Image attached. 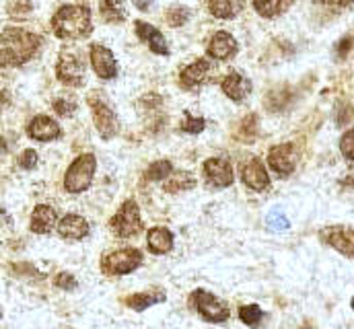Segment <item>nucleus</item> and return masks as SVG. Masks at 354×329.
I'll return each mask as SVG.
<instances>
[{"mask_svg":"<svg viewBox=\"0 0 354 329\" xmlns=\"http://www.w3.org/2000/svg\"><path fill=\"white\" fill-rule=\"evenodd\" d=\"M41 48V37L25 29L6 27L2 31V66H21Z\"/></svg>","mask_w":354,"mask_h":329,"instance_id":"obj_1","label":"nucleus"},{"mask_svg":"<svg viewBox=\"0 0 354 329\" xmlns=\"http://www.w3.org/2000/svg\"><path fill=\"white\" fill-rule=\"evenodd\" d=\"M221 88H223V93L229 97V99H233V101H243L248 95H250V91H252V82L248 77H243V75H239V73H231V75H227L223 82H221Z\"/></svg>","mask_w":354,"mask_h":329,"instance_id":"obj_20","label":"nucleus"},{"mask_svg":"<svg viewBox=\"0 0 354 329\" xmlns=\"http://www.w3.org/2000/svg\"><path fill=\"white\" fill-rule=\"evenodd\" d=\"M171 171H174V164L169 161H157L147 169L145 179L147 181H161V179H167L171 175Z\"/></svg>","mask_w":354,"mask_h":329,"instance_id":"obj_27","label":"nucleus"},{"mask_svg":"<svg viewBox=\"0 0 354 329\" xmlns=\"http://www.w3.org/2000/svg\"><path fill=\"white\" fill-rule=\"evenodd\" d=\"M56 220H58L56 210L48 204H39L33 208V214H31V231L35 235H46L54 229Z\"/></svg>","mask_w":354,"mask_h":329,"instance_id":"obj_19","label":"nucleus"},{"mask_svg":"<svg viewBox=\"0 0 354 329\" xmlns=\"http://www.w3.org/2000/svg\"><path fill=\"white\" fill-rule=\"evenodd\" d=\"M189 21V10L185 8V6H174V8H169V12H167V23L171 25V27H181V25H185Z\"/></svg>","mask_w":354,"mask_h":329,"instance_id":"obj_30","label":"nucleus"},{"mask_svg":"<svg viewBox=\"0 0 354 329\" xmlns=\"http://www.w3.org/2000/svg\"><path fill=\"white\" fill-rule=\"evenodd\" d=\"M254 8L258 10V15L272 19L282 10V2L280 0H254Z\"/></svg>","mask_w":354,"mask_h":329,"instance_id":"obj_28","label":"nucleus"},{"mask_svg":"<svg viewBox=\"0 0 354 329\" xmlns=\"http://www.w3.org/2000/svg\"><path fill=\"white\" fill-rule=\"evenodd\" d=\"M27 134H29L33 140L50 142V140L60 138L62 130H60V126H58L52 118H48V115H37V118H33V120L29 122Z\"/></svg>","mask_w":354,"mask_h":329,"instance_id":"obj_15","label":"nucleus"},{"mask_svg":"<svg viewBox=\"0 0 354 329\" xmlns=\"http://www.w3.org/2000/svg\"><path fill=\"white\" fill-rule=\"evenodd\" d=\"M95 169H97L95 155H81L79 159H75L73 164L68 167L66 175H64V187H66V191H71V194L85 191L88 185H91V181H93Z\"/></svg>","mask_w":354,"mask_h":329,"instance_id":"obj_6","label":"nucleus"},{"mask_svg":"<svg viewBox=\"0 0 354 329\" xmlns=\"http://www.w3.org/2000/svg\"><path fill=\"white\" fill-rule=\"evenodd\" d=\"M91 66L95 70V75L103 81H109V79H115L118 77V62L113 58V54L99 46V44H93L91 46Z\"/></svg>","mask_w":354,"mask_h":329,"instance_id":"obj_11","label":"nucleus"},{"mask_svg":"<svg viewBox=\"0 0 354 329\" xmlns=\"http://www.w3.org/2000/svg\"><path fill=\"white\" fill-rule=\"evenodd\" d=\"M239 319L250 328H258L260 321L264 319V311L260 309V305H245L239 307Z\"/></svg>","mask_w":354,"mask_h":329,"instance_id":"obj_26","label":"nucleus"},{"mask_svg":"<svg viewBox=\"0 0 354 329\" xmlns=\"http://www.w3.org/2000/svg\"><path fill=\"white\" fill-rule=\"evenodd\" d=\"M354 50V37L353 35H346L344 39H340V44L336 46V56L340 58V60H344V58H348V54Z\"/></svg>","mask_w":354,"mask_h":329,"instance_id":"obj_36","label":"nucleus"},{"mask_svg":"<svg viewBox=\"0 0 354 329\" xmlns=\"http://www.w3.org/2000/svg\"><path fill=\"white\" fill-rule=\"evenodd\" d=\"M319 239L336 249L338 253H342L344 257L354 259V229L353 227H344V225H334V227H326L319 231Z\"/></svg>","mask_w":354,"mask_h":329,"instance_id":"obj_8","label":"nucleus"},{"mask_svg":"<svg viewBox=\"0 0 354 329\" xmlns=\"http://www.w3.org/2000/svg\"><path fill=\"white\" fill-rule=\"evenodd\" d=\"M351 307H353V311H354V297H353V301H351Z\"/></svg>","mask_w":354,"mask_h":329,"instance_id":"obj_44","label":"nucleus"},{"mask_svg":"<svg viewBox=\"0 0 354 329\" xmlns=\"http://www.w3.org/2000/svg\"><path fill=\"white\" fill-rule=\"evenodd\" d=\"M204 177L214 187H227L233 183V167L227 159H208L204 163Z\"/></svg>","mask_w":354,"mask_h":329,"instance_id":"obj_14","label":"nucleus"},{"mask_svg":"<svg viewBox=\"0 0 354 329\" xmlns=\"http://www.w3.org/2000/svg\"><path fill=\"white\" fill-rule=\"evenodd\" d=\"M241 134L245 140H254L256 134H258V118L256 115H248L243 122H241Z\"/></svg>","mask_w":354,"mask_h":329,"instance_id":"obj_34","label":"nucleus"},{"mask_svg":"<svg viewBox=\"0 0 354 329\" xmlns=\"http://www.w3.org/2000/svg\"><path fill=\"white\" fill-rule=\"evenodd\" d=\"M19 164H21V169H33L37 164V153L35 151H23L19 157Z\"/></svg>","mask_w":354,"mask_h":329,"instance_id":"obj_37","label":"nucleus"},{"mask_svg":"<svg viewBox=\"0 0 354 329\" xmlns=\"http://www.w3.org/2000/svg\"><path fill=\"white\" fill-rule=\"evenodd\" d=\"M196 185V179H194V175L192 173H187V171H177V173H171L169 177H167V181H165V191H169V194H177V191H187V189H192Z\"/></svg>","mask_w":354,"mask_h":329,"instance_id":"obj_25","label":"nucleus"},{"mask_svg":"<svg viewBox=\"0 0 354 329\" xmlns=\"http://www.w3.org/2000/svg\"><path fill=\"white\" fill-rule=\"evenodd\" d=\"M147 245H149V251L155 255L169 253L174 249V235L165 227H153L147 233Z\"/></svg>","mask_w":354,"mask_h":329,"instance_id":"obj_21","label":"nucleus"},{"mask_svg":"<svg viewBox=\"0 0 354 329\" xmlns=\"http://www.w3.org/2000/svg\"><path fill=\"white\" fill-rule=\"evenodd\" d=\"M140 263H142V253L138 249H132V247L118 249V251L105 253L101 257V270L107 276H124V274H130Z\"/></svg>","mask_w":354,"mask_h":329,"instance_id":"obj_5","label":"nucleus"},{"mask_svg":"<svg viewBox=\"0 0 354 329\" xmlns=\"http://www.w3.org/2000/svg\"><path fill=\"white\" fill-rule=\"evenodd\" d=\"M88 103H91V109H93L95 128L101 134V138H105V140L113 138L118 134V130H120V124H118V118L111 111V107L105 105L101 99H93V97H88Z\"/></svg>","mask_w":354,"mask_h":329,"instance_id":"obj_9","label":"nucleus"},{"mask_svg":"<svg viewBox=\"0 0 354 329\" xmlns=\"http://www.w3.org/2000/svg\"><path fill=\"white\" fill-rule=\"evenodd\" d=\"M268 164L272 167V171L280 177H288L295 167H297V151L290 142L286 144H278L272 147L268 153Z\"/></svg>","mask_w":354,"mask_h":329,"instance_id":"obj_10","label":"nucleus"},{"mask_svg":"<svg viewBox=\"0 0 354 329\" xmlns=\"http://www.w3.org/2000/svg\"><path fill=\"white\" fill-rule=\"evenodd\" d=\"M210 70H212V66H210V62L206 58H198L196 62L187 64L181 70V75H179L181 88H185V91H198L204 82L210 79Z\"/></svg>","mask_w":354,"mask_h":329,"instance_id":"obj_12","label":"nucleus"},{"mask_svg":"<svg viewBox=\"0 0 354 329\" xmlns=\"http://www.w3.org/2000/svg\"><path fill=\"white\" fill-rule=\"evenodd\" d=\"M208 8L216 19H233L245 8V0H208Z\"/></svg>","mask_w":354,"mask_h":329,"instance_id":"obj_22","label":"nucleus"},{"mask_svg":"<svg viewBox=\"0 0 354 329\" xmlns=\"http://www.w3.org/2000/svg\"><path fill=\"white\" fill-rule=\"evenodd\" d=\"M77 278L73 276V274H68V272H62V274H58L56 278H54V286H58V288H62V290H75L77 288Z\"/></svg>","mask_w":354,"mask_h":329,"instance_id":"obj_35","label":"nucleus"},{"mask_svg":"<svg viewBox=\"0 0 354 329\" xmlns=\"http://www.w3.org/2000/svg\"><path fill=\"white\" fill-rule=\"evenodd\" d=\"M52 29L60 39H83L93 31L91 10L83 4H66L52 17Z\"/></svg>","mask_w":354,"mask_h":329,"instance_id":"obj_2","label":"nucleus"},{"mask_svg":"<svg viewBox=\"0 0 354 329\" xmlns=\"http://www.w3.org/2000/svg\"><path fill=\"white\" fill-rule=\"evenodd\" d=\"M54 109H56V113H58V115H62V118H71V115L75 113V109H77V103H75V99H66V97H62V99H56V101H54Z\"/></svg>","mask_w":354,"mask_h":329,"instance_id":"obj_32","label":"nucleus"},{"mask_svg":"<svg viewBox=\"0 0 354 329\" xmlns=\"http://www.w3.org/2000/svg\"><path fill=\"white\" fill-rule=\"evenodd\" d=\"M109 227L113 231L115 237L120 239H128L134 237L142 231V220H140V208L134 200H126L120 210L115 212V216L109 220Z\"/></svg>","mask_w":354,"mask_h":329,"instance_id":"obj_4","label":"nucleus"},{"mask_svg":"<svg viewBox=\"0 0 354 329\" xmlns=\"http://www.w3.org/2000/svg\"><path fill=\"white\" fill-rule=\"evenodd\" d=\"M204 126H206V122L202 118H192L189 113H185V120L181 122V130L187 134H198L204 130Z\"/></svg>","mask_w":354,"mask_h":329,"instance_id":"obj_33","label":"nucleus"},{"mask_svg":"<svg viewBox=\"0 0 354 329\" xmlns=\"http://www.w3.org/2000/svg\"><path fill=\"white\" fill-rule=\"evenodd\" d=\"M301 329H315V326H313V321H305V323L301 326Z\"/></svg>","mask_w":354,"mask_h":329,"instance_id":"obj_43","label":"nucleus"},{"mask_svg":"<svg viewBox=\"0 0 354 329\" xmlns=\"http://www.w3.org/2000/svg\"><path fill=\"white\" fill-rule=\"evenodd\" d=\"M342 187H351V189H354V175L346 177V179H342Z\"/></svg>","mask_w":354,"mask_h":329,"instance_id":"obj_42","label":"nucleus"},{"mask_svg":"<svg viewBox=\"0 0 354 329\" xmlns=\"http://www.w3.org/2000/svg\"><path fill=\"white\" fill-rule=\"evenodd\" d=\"M99 10L105 23H124L126 21V10L122 0H99Z\"/></svg>","mask_w":354,"mask_h":329,"instance_id":"obj_24","label":"nucleus"},{"mask_svg":"<svg viewBox=\"0 0 354 329\" xmlns=\"http://www.w3.org/2000/svg\"><path fill=\"white\" fill-rule=\"evenodd\" d=\"M165 301V292H136V294H130L128 299H124V305L134 309V311H147L149 307L153 305H159Z\"/></svg>","mask_w":354,"mask_h":329,"instance_id":"obj_23","label":"nucleus"},{"mask_svg":"<svg viewBox=\"0 0 354 329\" xmlns=\"http://www.w3.org/2000/svg\"><path fill=\"white\" fill-rule=\"evenodd\" d=\"M140 10H149L151 8V4H153V0H132Z\"/></svg>","mask_w":354,"mask_h":329,"instance_id":"obj_41","label":"nucleus"},{"mask_svg":"<svg viewBox=\"0 0 354 329\" xmlns=\"http://www.w3.org/2000/svg\"><path fill=\"white\" fill-rule=\"evenodd\" d=\"M12 272H15V274H25V276H37V278H39V272H37L33 265H27V263L12 265Z\"/></svg>","mask_w":354,"mask_h":329,"instance_id":"obj_39","label":"nucleus"},{"mask_svg":"<svg viewBox=\"0 0 354 329\" xmlns=\"http://www.w3.org/2000/svg\"><path fill=\"white\" fill-rule=\"evenodd\" d=\"M340 151H342L344 159L354 161V128H351L348 132L342 134V138H340Z\"/></svg>","mask_w":354,"mask_h":329,"instance_id":"obj_31","label":"nucleus"},{"mask_svg":"<svg viewBox=\"0 0 354 329\" xmlns=\"http://www.w3.org/2000/svg\"><path fill=\"white\" fill-rule=\"evenodd\" d=\"M266 225H268L270 231H286V229L290 227L288 218H286L280 210H272V212L268 214V218H266Z\"/></svg>","mask_w":354,"mask_h":329,"instance_id":"obj_29","label":"nucleus"},{"mask_svg":"<svg viewBox=\"0 0 354 329\" xmlns=\"http://www.w3.org/2000/svg\"><path fill=\"white\" fill-rule=\"evenodd\" d=\"M353 115H354V109H353V105H342L340 109H338V124L340 126H346L351 120H353Z\"/></svg>","mask_w":354,"mask_h":329,"instance_id":"obj_38","label":"nucleus"},{"mask_svg":"<svg viewBox=\"0 0 354 329\" xmlns=\"http://www.w3.org/2000/svg\"><path fill=\"white\" fill-rule=\"evenodd\" d=\"M56 75H58V81L68 86H81L85 82V62H83L81 52L77 50L60 52Z\"/></svg>","mask_w":354,"mask_h":329,"instance_id":"obj_7","label":"nucleus"},{"mask_svg":"<svg viewBox=\"0 0 354 329\" xmlns=\"http://www.w3.org/2000/svg\"><path fill=\"white\" fill-rule=\"evenodd\" d=\"M317 4H326V6H334V8H346L353 6L354 0H313Z\"/></svg>","mask_w":354,"mask_h":329,"instance_id":"obj_40","label":"nucleus"},{"mask_svg":"<svg viewBox=\"0 0 354 329\" xmlns=\"http://www.w3.org/2000/svg\"><path fill=\"white\" fill-rule=\"evenodd\" d=\"M241 179L250 189H256V191H264L270 187L268 171L258 157H250L245 163L241 164Z\"/></svg>","mask_w":354,"mask_h":329,"instance_id":"obj_13","label":"nucleus"},{"mask_svg":"<svg viewBox=\"0 0 354 329\" xmlns=\"http://www.w3.org/2000/svg\"><path fill=\"white\" fill-rule=\"evenodd\" d=\"M237 54V41L227 31H216L208 44V56L214 60H229Z\"/></svg>","mask_w":354,"mask_h":329,"instance_id":"obj_16","label":"nucleus"},{"mask_svg":"<svg viewBox=\"0 0 354 329\" xmlns=\"http://www.w3.org/2000/svg\"><path fill=\"white\" fill-rule=\"evenodd\" d=\"M136 33L138 37L151 48V52L159 54V56H169V48H167V41L163 37V33L159 29H155L153 25L145 23V21H136Z\"/></svg>","mask_w":354,"mask_h":329,"instance_id":"obj_17","label":"nucleus"},{"mask_svg":"<svg viewBox=\"0 0 354 329\" xmlns=\"http://www.w3.org/2000/svg\"><path fill=\"white\" fill-rule=\"evenodd\" d=\"M189 307L204 319L210 323H225L229 319V305L225 301H221L218 297H214L208 290H194L189 294Z\"/></svg>","mask_w":354,"mask_h":329,"instance_id":"obj_3","label":"nucleus"},{"mask_svg":"<svg viewBox=\"0 0 354 329\" xmlns=\"http://www.w3.org/2000/svg\"><path fill=\"white\" fill-rule=\"evenodd\" d=\"M58 233L68 241H81L88 235V223L79 214H66L58 223Z\"/></svg>","mask_w":354,"mask_h":329,"instance_id":"obj_18","label":"nucleus"}]
</instances>
